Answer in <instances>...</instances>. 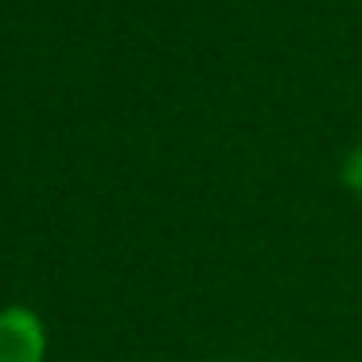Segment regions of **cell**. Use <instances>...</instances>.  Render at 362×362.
Segmentation results:
<instances>
[{
    "label": "cell",
    "mask_w": 362,
    "mask_h": 362,
    "mask_svg": "<svg viewBox=\"0 0 362 362\" xmlns=\"http://www.w3.org/2000/svg\"><path fill=\"white\" fill-rule=\"evenodd\" d=\"M47 331L32 308H4L0 312V362H43Z\"/></svg>",
    "instance_id": "cell-1"
},
{
    "label": "cell",
    "mask_w": 362,
    "mask_h": 362,
    "mask_svg": "<svg viewBox=\"0 0 362 362\" xmlns=\"http://www.w3.org/2000/svg\"><path fill=\"white\" fill-rule=\"evenodd\" d=\"M343 183L362 195V148H354L351 156H346V164H343Z\"/></svg>",
    "instance_id": "cell-2"
}]
</instances>
